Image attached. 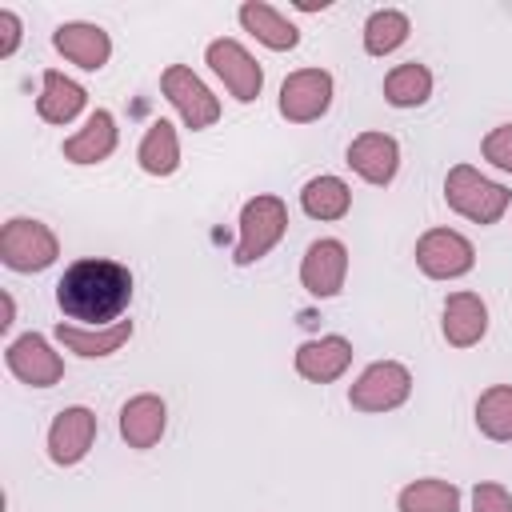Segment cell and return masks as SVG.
Masks as SVG:
<instances>
[{"instance_id": "obj_1", "label": "cell", "mask_w": 512, "mask_h": 512, "mask_svg": "<svg viewBox=\"0 0 512 512\" xmlns=\"http://www.w3.org/2000/svg\"><path fill=\"white\" fill-rule=\"evenodd\" d=\"M56 304L72 324L108 328L132 304V272L108 256H84L56 280Z\"/></svg>"}, {"instance_id": "obj_2", "label": "cell", "mask_w": 512, "mask_h": 512, "mask_svg": "<svg viewBox=\"0 0 512 512\" xmlns=\"http://www.w3.org/2000/svg\"><path fill=\"white\" fill-rule=\"evenodd\" d=\"M444 204L472 224H496L508 212L512 192L500 180H488L472 164H452L444 176Z\"/></svg>"}, {"instance_id": "obj_3", "label": "cell", "mask_w": 512, "mask_h": 512, "mask_svg": "<svg viewBox=\"0 0 512 512\" xmlns=\"http://www.w3.org/2000/svg\"><path fill=\"white\" fill-rule=\"evenodd\" d=\"M288 232V204L272 192H256L244 208H240V240L232 248V264L248 268L256 260H264Z\"/></svg>"}, {"instance_id": "obj_4", "label": "cell", "mask_w": 512, "mask_h": 512, "mask_svg": "<svg viewBox=\"0 0 512 512\" xmlns=\"http://www.w3.org/2000/svg\"><path fill=\"white\" fill-rule=\"evenodd\" d=\"M60 256L56 232L36 216H12L0 228V264L12 272H44Z\"/></svg>"}, {"instance_id": "obj_5", "label": "cell", "mask_w": 512, "mask_h": 512, "mask_svg": "<svg viewBox=\"0 0 512 512\" xmlns=\"http://www.w3.org/2000/svg\"><path fill=\"white\" fill-rule=\"evenodd\" d=\"M204 64L216 72V80L228 88V96L236 104H252L264 92V68L260 60L232 36H216L204 48Z\"/></svg>"}, {"instance_id": "obj_6", "label": "cell", "mask_w": 512, "mask_h": 512, "mask_svg": "<svg viewBox=\"0 0 512 512\" xmlns=\"http://www.w3.org/2000/svg\"><path fill=\"white\" fill-rule=\"evenodd\" d=\"M160 92L176 108L184 128H192V132H204V128H212L220 120V96L188 64H168L160 72Z\"/></svg>"}, {"instance_id": "obj_7", "label": "cell", "mask_w": 512, "mask_h": 512, "mask_svg": "<svg viewBox=\"0 0 512 512\" xmlns=\"http://www.w3.org/2000/svg\"><path fill=\"white\" fill-rule=\"evenodd\" d=\"M412 396V372L400 360H372L348 388L356 412H392Z\"/></svg>"}, {"instance_id": "obj_8", "label": "cell", "mask_w": 512, "mask_h": 512, "mask_svg": "<svg viewBox=\"0 0 512 512\" xmlns=\"http://www.w3.org/2000/svg\"><path fill=\"white\" fill-rule=\"evenodd\" d=\"M412 256H416V268L428 280H460V276H468L476 268V248L456 228H428L416 240Z\"/></svg>"}, {"instance_id": "obj_9", "label": "cell", "mask_w": 512, "mask_h": 512, "mask_svg": "<svg viewBox=\"0 0 512 512\" xmlns=\"http://www.w3.org/2000/svg\"><path fill=\"white\" fill-rule=\"evenodd\" d=\"M332 96H336L332 72H324V68H296L280 84V116L288 124H312V120H320L332 108Z\"/></svg>"}, {"instance_id": "obj_10", "label": "cell", "mask_w": 512, "mask_h": 512, "mask_svg": "<svg viewBox=\"0 0 512 512\" xmlns=\"http://www.w3.org/2000/svg\"><path fill=\"white\" fill-rule=\"evenodd\" d=\"M348 280V244L336 236H320L300 256V284L316 300H332L344 292Z\"/></svg>"}, {"instance_id": "obj_11", "label": "cell", "mask_w": 512, "mask_h": 512, "mask_svg": "<svg viewBox=\"0 0 512 512\" xmlns=\"http://www.w3.org/2000/svg\"><path fill=\"white\" fill-rule=\"evenodd\" d=\"M4 364H8V372H12L20 384H28V388H52V384L64 380V356H60V352L48 344V336H40V332H24V336L8 340Z\"/></svg>"}, {"instance_id": "obj_12", "label": "cell", "mask_w": 512, "mask_h": 512, "mask_svg": "<svg viewBox=\"0 0 512 512\" xmlns=\"http://www.w3.org/2000/svg\"><path fill=\"white\" fill-rule=\"evenodd\" d=\"M96 432H100V420H96L92 408H84V404L60 408V412L52 416V424H48V460H52L56 468L80 464V460L92 452Z\"/></svg>"}, {"instance_id": "obj_13", "label": "cell", "mask_w": 512, "mask_h": 512, "mask_svg": "<svg viewBox=\"0 0 512 512\" xmlns=\"http://www.w3.org/2000/svg\"><path fill=\"white\" fill-rule=\"evenodd\" d=\"M344 160H348V168H352L364 184L388 188V184L396 180V172H400V144H396V136H388V132H360V136H352Z\"/></svg>"}, {"instance_id": "obj_14", "label": "cell", "mask_w": 512, "mask_h": 512, "mask_svg": "<svg viewBox=\"0 0 512 512\" xmlns=\"http://www.w3.org/2000/svg\"><path fill=\"white\" fill-rule=\"evenodd\" d=\"M52 48L68 64H76L84 72H100L112 60V36L100 24H92V20H64V24H56Z\"/></svg>"}, {"instance_id": "obj_15", "label": "cell", "mask_w": 512, "mask_h": 512, "mask_svg": "<svg viewBox=\"0 0 512 512\" xmlns=\"http://www.w3.org/2000/svg\"><path fill=\"white\" fill-rule=\"evenodd\" d=\"M168 432V404L156 392H136L120 404V436L128 448L148 452L164 440Z\"/></svg>"}, {"instance_id": "obj_16", "label": "cell", "mask_w": 512, "mask_h": 512, "mask_svg": "<svg viewBox=\"0 0 512 512\" xmlns=\"http://www.w3.org/2000/svg\"><path fill=\"white\" fill-rule=\"evenodd\" d=\"M296 372L308 380V384H332L348 372L352 364V340L340 336V332H328V336H316V340H304L292 356Z\"/></svg>"}, {"instance_id": "obj_17", "label": "cell", "mask_w": 512, "mask_h": 512, "mask_svg": "<svg viewBox=\"0 0 512 512\" xmlns=\"http://www.w3.org/2000/svg\"><path fill=\"white\" fill-rule=\"evenodd\" d=\"M116 144H120L116 116H112L108 108H96V112H88L84 128H76V132L60 144V156H64L68 164L88 168V164H104V160L116 152Z\"/></svg>"}, {"instance_id": "obj_18", "label": "cell", "mask_w": 512, "mask_h": 512, "mask_svg": "<svg viewBox=\"0 0 512 512\" xmlns=\"http://www.w3.org/2000/svg\"><path fill=\"white\" fill-rule=\"evenodd\" d=\"M136 324L132 320H116L108 328H84V324H72V320H60L56 324V340L60 348L76 352L80 360H104V356H116L128 340H132Z\"/></svg>"}, {"instance_id": "obj_19", "label": "cell", "mask_w": 512, "mask_h": 512, "mask_svg": "<svg viewBox=\"0 0 512 512\" xmlns=\"http://www.w3.org/2000/svg\"><path fill=\"white\" fill-rule=\"evenodd\" d=\"M440 332L452 348H472L484 340L488 332V304L480 292H452L444 300V312H440Z\"/></svg>"}, {"instance_id": "obj_20", "label": "cell", "mask_w": 512, "mask_h": 512, "mask_svg": "<svg viewBox=\"0 0 512 512\" xmlns=\"http://www.w3.org/2000/svg\"><path fill=\"white\" fill-rule=\"evenodd\" d=\"M88 108V92L80 80L56 72V68H44L40 76V96H36V116L44 124H72L80 112Z\"/></svg>"}, {"instance_id": "obj_21", "label": "cell", "mask_w": 512, "mask_h": 512, "mask_svg": "<svg viewBox=\"0 0 512 512\" xmlns=\"http://www.w3.org/2000/svg\"><path fill=\"white\" fill-rule=\"evenodd\" d=\"M236 20H240L244 32H252V36H256L264 48H272V52H288V48L300 44V28H296L280 8H272V4H264V0H244V4L236 8Z\"/></svg>"}, {"instance_id": "obj_22", "label": "cell", "mask_w": 512, "mask_h": 512, "mask_svg": "<svg viewBox=\"0 0 512 512\" xmlns=\"http://www.w3.org/2000/svg\"><path fill=\"white\" fill-rule=\"evenodd\" d=\"M136 164H140V172H148L156 180H164L180 168V136H176L172 120H152L148 124V132L136 144Z\"/></svg>"}, {"instance_id": "obj_23", "label": "cell", "mask_w": 512, "mask_h": 512, "mask_svg": "<svg viewBox=\"0 0 512 512\" xmlns=\"http://www.w3.org/2000/svg\"><path fill=\"white\" fill-rule=\"evenodd\" d=\"M300 208H304V216H312V220H344L348 216V208H352V188L340 180V176H332V172H320V176H312L304 188H300Z\"/></svg>"}, {"instance_id": "obj_24", "label": "cell", "mask_w": 512, "mask_h": 512, "mask_svg": "<svg viewBox=\"0 0 512 512\" xmlns=\"http://www.w3.org/2000/svg\"><path fill=\"white\" fill-rule=\"evenodd\" d=\"M396 512H460V488L440 476L408 480L396 492Z\"/></svg>"}, {"instance_id": "obj_25", "label": "cell", "mask_w": 512, "mask_h": 512, "mask_svg": "<svg viewBox=\"0 0 512 512\" xmlns=\"http://www.w3.org/2000/svg\"><path fill=\"white\" fill-rule=\"evenodd\" d=\"M432 96V72L420 60H404L384 76V100L392 108H420Z\"/></svg>"}, {"instance_id": "obj_26", "label": "cell", "mask_w": 512, "mask_h": 512, "mask_svg": "<svg viewBox=\"0 0 512 512\" xmlns=\"http://www.w3.org/2000/svg\"><path fill=\"white\" fill-rule=\"evenodd\" d=\"M412 32V20L404 8H376L368 20H364V52L368 56H392Z\"/></svg>"}, {"instance_id": "obj_27", "label": "cell", "mask_w": 512, "mask_h": 512, "mask_svg": "<svg viewBox=\"0 0 512 512\" xmlns=\"http://www.w3.org/2000/svg\"><path fill=\"white\" fill-rule=\"evenodd\" d=\"M476 428L496 444H512V384H492L476 396Z\"/></svg>"}, {"instance_id": "obj_28", "label": "cell", "mask_w": 512, "mask_h": 512, "mask_svg": "<svg viewBox=\"0 0 512 512\" xmlns=\"http://www.w3.org/2000/svg\"><path fill=\"white\" fill-rule=\"evenodd\" d=\"M480 156H484L492 168H500V172L512 176V120H508V124H496V128L480 140Z\"/></svg>"}, {"instance_id": "obj_29", "label": "cell", "mask_w": 512, "mask_h": 512, "mask_svg": "<svg viewBox=\"0 0 512 512\" xmlns=\"http://www.w3.org/2000/svg\"><path fill=\"white\" fill-rule=\"evenodd\" d=\"M472 512H512V492L496 480H480L472 488Z\"/></svg>"}, {"instance_id": "obj_30", "label": "cell", "mask_w": 512, "mask_h": 512, "mask_svg": "<svg viewBox=\"0 0 512 512\" xmlns=\"http://www.w3.org/2000/svg\"><path fill=\"white\" fill-rule=\"evenodd\" d=\"M24 40V20L12 8H0V60H8Z\"/></svg>"}, {"instance_id": "obj_31", "label": "cell", "mask_w": 512, "mask_h": 512, "mask_svg": "<svg viewBox=\"0 0 512 512\" xmlns=\"http://www.w3.org/2000/svg\"><path fill=\"white\" fill-rule=\"evenodd\" d=\"M0 308H4V316H0V332H8V328L16 324V300H12V292H8V288L0 292Z\"/></svg>"}, {"instance_id": "obj_32", "label": "cell", "mask_w": 512, "mask_h": 512, "mask_svg": "<svg viewBox=\"0 0 512 512\" xmlns=\"http://www.w3.org/2000/svg\"><path fill=\"white\" fill-rule=\"evenodd\" d=\"M328 4H332V0H296L300 12H316V8H328Z\"/></svg>"}]
</instances>
